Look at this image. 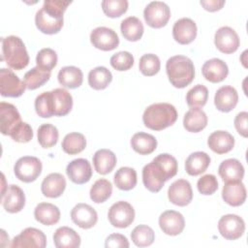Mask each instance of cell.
<instances>
[{
  "label": "cell",
  "mask_w": 248,
  "mask_h": 248,
  "mask_svg": "<svg viewBox=\"0 0 248 248\" xmlns=\"http://www.w3.org/2000/svg\"><path fill=\"white\" fill-rule=\"evenodd\" d=\"M247 192L241 181L226 182L222 190V198L231 206H239L244 203Z\"/></svg>",
  "instance_id": "7402d4cb"
},
{
  "label": "cell",
  "mask_w": 248,
  "mask_h": 248,
  "mask_svg": "<svg viewBox=\"0 0 248 248\" xmlns=\"http://www.w3.org/2000/svg\"><path fill=\"white\" fill-rule=\"evenodd\" d=\"M93 165L98 173L108 174L116 165V156L109 149H99L93 155Z\"/></svg>",
  "instance_id": "1f68e13d"
},
{
  "label": "cell",
  "mask_w": 248,
  "mask_h": 248,
  "mask_svg": "<svg viewBox=\"0 0 248 248\" xmlns=\"http://www.w3.org/2000/svg\"><path fill=\"white\" fill-rule=\"evenodd\" d=\"M176 159L168 153L159 154L142 169V182L147 190L158 193L165 182L177 173Z\"/></svg>",
  "instance_id": "6da1fadb"
},
{
  "label": "cell",
  "mask_w": 248,
  "mask_h": 248,
  "mask_svg": "<svg viewBox=\"0 0 248 248\" xmlns=\"http://www.w3.org/2000/svg\"><path fill=\"white\" fill-rule=\"evenodd\" d=\"M66 173L72 182L80 185L90 180L92 176V168L88 160L78 158L68 164Z\"/></svg>",
  "instance_id": "e0dca14e"
},
{
  "label": "cell",
  "mask_w": 248,
  "mask_h": 248,
  "mask_svg": "<svg viewBox=\"0 0 248 248\" xmlns=\"http://www.w3.org/2000/svg\"><path fill=\"white\" fill-rule=\"evenodd\" d=\"M38 141L44 148H50L57 143L59 133L57 128L49 123L42 124L37 131Z\"/></svg>",
  "instance_id": "ab89813d"
},
{
  "label": "cell",
  "mask_w": 248,
  "mask_h": 248,
  "mask_svg": "<svg viewBox=\"0 0 248 248\" xmlns=\"http://www.w3.org/2000/svg\"><path fill=\"white\" fill-rule=\"evenodd\" d=\"M202 73L206 80L217 83L223 81L228 77L229 68L223 60L219 58H212L203 63Z\"/></svg>",
  "instance_id": "44dd1931"
},
{
  "label": "cell",
  "mask_w": 248,
  "mask_h": 248,
  "mask_svg": "<svg viewBox=\"0 0 248 248\" xmlns=\"http://www.w3.org/2000/svg\"><path fill=\"white\" fill-rule=\"evenodd\" d=\"M198 190L202 195H212L218 189V181L215 175L205 174L197 182Z\"/></svg>",
  "instance_id": "681fc988"
},
{
  "label": "cell",
  "mask_w": 248,
  "mask_h": 248,
  "mask_svg": "<svg viewBox=\"0 0 248 248\" xmlns=\"http://www.w3.org/2000/svg\"><path fill=\"white\" fill-rule=\"evenodd\" d=\"M218 173L225 182L241 181L244 176V168L237 159L231 158L220 164Z\"/></svg>",
  "instance_id": "4316f807"
},
{
  "label": "cell",
  "mask_w": 248,
  "mask_h": 248,
  "mask_svg": "<svg viewBox=\"0 0 248 248\" xmlns=\"http://www.w3.org/2000/svg\"><path fill=\"white\" fill-rule=\"evenodd\" d=\"M72 221L81 229H90L98 221L96 210L87 203H78L71 211Z\"/></svg>",
  "instance_id": "ac0fdd59"
},
{
  "label": "cell",
  "mask_w": 248,
  "mask_h": 248,
  "mask_svg": "<svg viewBox=\"0 0 248 248\" xmlns=\"http://www.w3.org/2000/svg\"><path fill=\"white\" fill-rule=\"evenodd\" d=\"M110 65L117 71H127L134 65V56L129 51H119L110 57Z\"/></svg>",
  "instance_id": "c3c4849f"
},
{
  "label": "cell",
  "mask_w": 248,
  "mask_h": 248,
  "mask_svg": "<svg viewBox=\"0 0 248 248\" xmlns=\"http://www.w3.org/2000/svg\"><path fill=\"white\" fill-rule=\"evenodd\" d=\"M208 99V90L202 84H197L186 95V102L190 108H202Z\"/></svg>",
  "instance_id": "7bdbcfd3"
},
{
  "label": "cell",
  "mask_w": 248,
  "mask_h": 248,
  "mask_svg": "<svg viewBox=\"0 0 248 248\" xmlns=\"http://www.w3.org/2000/svg\"><path fill=\"white\" fill-rule=\"evenodd\" d=\"M71 3V1L46 0L35 16V23L39 31L47 35L58 33L63 26L64 12Z\"/></svg>",
  "instance_id": "7a4b0ae2"
},
{
  "label": "cell",
  "mask_w": 248,
  "mask_h": 248,
  "mask_svg": "<svg viewBox=\"0 0 248 248\" xmlns=\"http://www.w3.org/2000/svg\"><path fill=\"white\" fill-rule=\"evenodd\" d=\"M61 146L65 153L75 155L84 150L86 146V140L85 137L80 133H69L64 137Z\"/></svg>",
  "instance_id": "74e56055"
},
{
  "label": "cell",
  "mask_w": 248,
  "mask_h": 248,
  "mask_svg": "<svg viewBox=\"0 0 248 248\" xmlns=\"http://www.w3.org/2000/svg\"><path fill=\"white\" fill-rule=\"evenodd\" d=\"M90 42L96 48L109 51L118 46L119 38L113 29L100 26L92 30L90 34Z\"/></svg>",
  "instance_id": "7c38bea8"
},
{
  "label": "cell",
  "mask_w": 248,
  "mask_h": 248,
  "mask_svg": "<svg viewBox=\"0 0 248 248\" xmlns=\"http://www.w3.org/2000/svg\"><path fill=\"white\" fill-rule=\"evenodd\" d=\"M112 185L106 178H100L95 181L90 189V199L96 203L105 202L111 196Z\"/></svg>",
  "instance_id": "60d3db41"
},
{
  "label": "cell",
  "mask_w": 248,
  "mask_h": 248,
  "mask_svg": "<svg viewBox=\"0 0 248 248\" xmlns=\"http://www.w3.org/2000/svg\"><path fill=\"white\" fill-rule=\"evenodd\" d=\"M247 118H248L247 111L239 112L234 118V127H235L236 131L238 132V134L244 138H247V136H248Z\"/></svg>",
  "instance_id": "f5cc1de1"
},
{
  "label": "cell",
  "mask_w": 248,
  "mask_h": 248,
  "mask_svg": "<svg viewBox=\"0 0 248 248\" xmlns=\"http://www.w3.org/2000/svg\"><path fill=\"white\" fill-rule=\"evenodd\" d=\"M24 81L9 69L0 70V93L3 97L16 98L21 96L25 91Z\"/></svg>",
  "instance_id": "9c48e42d"
},
{
  "label": "cell",
  "mask_w": 248,
  "mask_h": 248,
  "mask_svg": "<svg viewBox=\"0 0 248 248\" xmlns=\"http://www.w3.org/2000/svg\"><path fill=\"white\" fill-rule=\"evenodd\" d=\"M109 223L116 228L124 229L129 227L135 219L134 207L127 202L119 201L113 203L108 212Z\"/></svg>",
  "instance_id": "ba28073f"
},
{
  "label": "cell",
  "mask_w": 248,
  "mask_h": 248,
  "mask_svg": "<svg viewBox=\"0 0 248 248\" xmlns=\"http://www.w3.org/2000/svg\"><path fill=\"white\" fill-rule=\"evenodd\" d=\"M210 164V157L207 153L197 151L191 153L185 162V170L189 175L196 176L206 170Z\"/></svg>",
  "instance_id": "4dcf8cb0"
},
{
  "label": "cell",
  "mask_w": 248,
  "mask_h": 248,
  "mask_svg": "<svg viewBox=\"0 0 248 248\" xmlns=\"http://www.w3.org/2000/svg\"><path fill=\"white\" fill-rule=\"evenodd\" d=\"M105 246L107 248H128L129 241L126 236L120 233H112L109 234L105 242Z\"/></svg>",
  "instance_id": "816d5d0a"
},
{
  "label": "cell",
  "mask_w": 248,
  "mask_h": 248,
  "mask_svg": "<svg viewBox=\"0 0 248 248\" xmlns=\"http://www.w3.org/2000/svg\"><path fill=\"white\" fill-rule=\"evenodd\" d=\"M21 122L20 114L14 105L0 103V129L3 135L11 136Z\"/></svg>",
  "instance_id": "4fadbf2b"
},
{
  "label": "cell",
  "mask_w": 248,
  "mask_h": 248,
  "mask_svg": "<svg viewBox=\"0 0 248 248\" xmlns=\"http://www.w3.org/2000/svg\"><path fill=\"white\" fill-rule=\"evenodd\" d=\"M101 5L107 16L119 17L126 13L129 3L127 0H104Z\"/></svg>",
  "instance_id": "bcb514c9"
},
{
  "label": "cell",
  "mask_w": 248,
  "mask_h": 248,
  "mask_svg": "<svg viewBox=\"0 0 248 248\" xmlns=\"http://www.w3.org/2000/svg\"><path fill=\"white\" fill-rule=\"evenodd\" d=\"M53 243L56 248H78L80 245V236L69 227H60L53 234Z\"/></svg>",
  "instance_id": "83f0119b"
},
{
  "label": "cell",
  "mask_w": 248,
  "mask_h": 248,
  "mask_svg": "<svg viewBox=\"0 0 248 248\" xmlns=\"http://www.w3.org/2000/svg\"><path fill=\"white\" fill-rule=\"evenodd\" d=\"M238 102V94L234 87L224 85L220 87L214 96V104L218 110L229 112L232 110Z\"/></svg>",
  "instance_id": "603a6c76"
},
{
  "label": "cell",
  "mask_w": 248,
  "mask_h": 248,
  "mask_svg": "<svg viewBox=\"0 0 248 248\" xmlns=\"http://www.w3.org/2000/svg\"><path fill=\"white\" fill-rule=\"evenodd\" d=\"M10 137L16 142H28L33 139V130L28 123L21 122Z\"/></svg>",
  "instance_id": "f907efd6"
},
{
  "label": "cell",
  "mask_w": 248,
  "mask_h": 248,
  "mask_svg": "<svg viewBox=\"0 0 248 248\" xmlns=\"http://www.w3.org/2000/svg\"><path fill=\"white\" fill-rule=\"evenodd\" d=\"M143 17L150 27L162 28L170 17V10L165 2L152 1L144 8Z\"/></svg>",
  "instance_id": "52a82bcc"
},
{
  "label": "cell",
  "mask_w": 248,
  "mask_h": 248,
  "mask_svg": "<svg viewBox=\"0 0 248 248\" xmlns=\"http://www.w3.org/2000/svg\"><path fill=\"white\" fill-rule=\"evenodd\" d=\"M50 78V72L45 71L40 67L36 66L25 73L23 81L27 89L35 90L43 86Z\"/></svg>",
  "instance_id": "f35d334b"
},
{
  "label": "cell",
  "mask_w": 248,
  "mask_h": 248,
  "mask_svg": "<svg viewBox=\"0 0 248 248\" xmlns=\"http://www.w3.org/2000/svg\"><path fill=\"white\" fill-rule=\"evenodd\" d=\"M42 168V163L37 157L23 156L16 162L14 172L20 181L30 183L40 176Z\"/></svg>",
  "instance_id": "8992f818"
},
{
  "label": "cell",
  "mask_w": 248,
  "mask_h": 248,
  "mask_svg": "<svg viewBox=\"0 0 248 248\" xmlns=\"http://www.w3.org/2000/svg\"><path fill=\"white\" fill-rule=\"evenodd\" d=\"M201 5L208 12H216L223 8L225 5L224 0H202Z\"/></svg>",
  "instance_id": "db71d44e"
},
{
  "label": "cell",
  "mask_w": 248,
  "mask_h": 248,
  "mask_svg": "<svg viewBox=\"0 0 248 248\" xmlns=\"http://www.w3.org/2000/svg\"><path fill=\"white\" fill-rule=\"evenodd\" d=\"M173 39L180 45H188L197 37V25L189 17H182L175 21L172 27Z\"/></svg>",
  "instance_id": "ffe728a7"
},
{
  "label": "cell",
  "mask_w": 248,
  "mask_h": 248,
  "mask_svg": "<svg viewBox=\"0 0 248 248\" xmlns=\"http://www.w3.org/2000/svg\"><path fill=\"white\" fill-rule=\"evenodd\" d=\"M207 125V116L200 108H191L184 115L183 126L191 133H199Z\"/></svg>",
  "instance_id": "f546056e"
},
{
  "label": "cell",
  "mask_w": 248,
  "mask_h": 248,
  "mask_svg": "<svg viewBox=\"0 0 248 248\" xmlns=\"http://www.w3.org/2000/svg\"><path fill=\"white\" fill-rule=\"evenodd\" d=\"M46 246V234L36 228H26L12 240L11 247H28V248H45Z\"/></svg>",
  "instance_id": "8fae6325"
},
{
  "label": "cell",
  "mask_w": 248,
  "mask_h": 248,
  "mask_svg": "<svg viewBox=\"0 0 248 248\" xmlns=\"http://www.w3.org/2000/svg\"><path fill=\"white\" fill-rule=\"evenodd\" d=\"M214 44L223 53H232L237 50L240 41L237 33L229 26L220 27L214 35Z\"/></svg>",
  "instance_id": "5bb4252c"
},
{
  "label": "cell",
  "mask_w": 248,
  "mask_h": 248,
  "mask_svg": "<svg viewBox=\"0 0 248 248\" xmlns=\"http://www.w3.org/2000/svg\"><path fill=\"white\" fill-rule=\"evenodd\" d=\"M159 226L166 234L177 235L184 230L185 220L180 212L175 210H167L160 215Z\"/></svg>",
  "instance_id": "d6986e66"
},
{
  "label": "cell",
  "mask_w": 248,
  "mask_h": 248,
  "mask_svg": "<svg viewBox=\"0 0 248 248\" xmlns=\"http://www.w3.org/2000/svg\"><path fill=\"white\" fill-rule=\"evenodd\" d=\"M57 59L58 58H57L56 52L49 47H46V48H42L37 53L36 63H37V66L40 67L41 69L47 72H51V70L57 64Z\"/></svg>",
  "instance_id": "7dc6e473"
},
{
  "label": "cell",
  "mask_w": 248,
  "mask_h": 248,
  "mask_svg": "<svg viewBox=\"0 0 248 248\" xmlns=\"http://www.w3.org/2000/svg\"><path fill=\"white\" fill-rule=\"evenodd\" d=\"M131 146L137 153L140 155H148L156 149L157 140L150 134L139 132L132 137Z\"/></svg>",
  "instance_id": "836d02e7"
},
{
  "label": "cell",
  "mask_w": 248,
  "mask_h": 248,
  "mask_svg": "<svg viewBox=\"0 0 248 248\" xmlns=\"http://www.w3.org/2000/svg\"><path fill=\"white\" fill-rule=\"evenodd\" d=\"M1 202L4 209L9 213H17L25 205V195L17 185L7 186L6 191L1 195Z\"/></svg>",
  "instance_id": "2e32d148"
},
{
  "label": "cell",
  "mask_w": 248,
  "mask_h": 248,
  "mask_svg": "<svg viewBox=\"0 0 248 248\" xmlns=\"http://www.w3.org/2000/svg\"><path fill=\"white\" fill-rule=\"evenodd\" d=\"M176 119V108L169 103L152 104L145 108L142 114L145 127L154 131H161L173 125Z\"/></svg>",
  "instance_id": "3957f363"
},
{
  "label": "cell",
  "mask_w": 248,
  "mask_h": 248,
  "mask_svg": "<svg viewBox=\"0 0 248 248\" xmlns=\"http://www.w3.org/2000/svg\"><path fill=\"white\" fill-rule=\"evenodd\" d=\"M166 71L170 82L176 88L189 85L195 77V67L192 60L184 55H175L168 59Z\"/></svg>",
  "instance_id": "277c9868"
},
{
  "label": "cell",
  "mask_w": 248,
  "mask_h": 248,
  "mask_svg": "<svg viewBox=\"0 0 248 248\" xmlns=\"http://www.w3.org/2000/svg\"><path fill=\"white\" fill-rule=\"evenodd\" d=\"M57 78L59 83L62 86L75 89L81 85L83 80V74L78 67L66 66L59 70Z\"/></svg>",
  "instance_id": "d6a6232c"
},
{
  "label": "cell",
  "mask_w": 248,
  "mask_h": 248,
  "mask_svg": "<svg viewBox=\"0 0 248 248\" xmlns=\"http://www.w3.org/2000/svg\"><path fill=\"white\" fill-rule=\"evenodd\" d=\"M161 68V62L157 55L153 53L143 54L140 58L139 69L143 76L152 77L156 75Z\"/></svg>",
  "instance_id": "ee69618b"
},
{
  "label": "cell",
  "mask_w": 248,
  "mask_h": 248,
  "mask_svg": "<svg viewBox=\"0 0 248 248\" xmlns=\"http://www.w3.org/2000/svg\"><path fill=\"white\" fill-rule=\"evenodd\" d=\"M35 219L46 226H52L60 219L59 208L49 202H41L34 209Z\"/></svg>",
  "instance_id": "f1b7e54d"
},
{
  "label": "cell",
  "mask_w": 248,
  "mask_h": 248,
  "mask_svg": "<svg viewBox=\"0 0 248 248\" xmlns=\"http://www.w3.org/2000/svg\"><path fill=\"white\" fill-rule=\"evenodd\" d=\"M218 230L221 235L228 240H235L245 232L244 220L235 214H227L220 218Z\"/></svg>",
  "instance_id": "30bf717a"
},
{
  "label": "cell",
  "mask_w": 248,
  "mask_h": 248,
  "mask_svg": "<svg viewBox=\"0 0 248 248\" xmlns=\"http://www.w3.org/2000/svg\"><path fill=\"white\" fill-rule=\"evenodd\" d=\"M35 110L37 114L43 118H49L53 116L50 91L43 92L37 96L35 99Z\"/></svg>",
  "instance_id": "f6af8a7d"
},
{
  "label": "cell",
  "mask_w": 248,
  "mask_h": 248,
  "mask_svg": "<svg viewBox=\"0 0 248 248\" xmlns=\"http://www.w3.org/2000/svg\"><path fill=\"white\" fill-rule=\"evenodd\" d=\"M66 188V179L65 177L58 172H52L46 175L42 184L41 191L43 195L46 198H58L60 197Z\"/></svg>",
  "instance_id": "cb8c5ba5"
},
{
  "label": "cell",
  "mask_w": 248,
  "mask_h": 248,
  "mask_svg": "<svg viewBox=\"0 0 248 248\" xmlns=\"http://www.w3.org/2000/svg\"><path fill=\"white\" fill-rule=\"evenodd\" d=\"M2 60L15 70H22L29 64V55L22 40L17 36L2 38Z\"/></svg>",
  "instance_id": "5b68a950"
},
{
  "label": "cell",
  "mask_w": 248,
  "mask_h": 248,
  "mask_svg": "<svg viewBox=\"0 0 248 248\" xmlns=\"http://www.w3.org/2000/svg\"><path fill=\"white\" fill-rule=\"evenodd\" d=\"M120 30L126 40L130 42H137L142 37L144 28L143 24L138 17L128 16L122 20Z\"/></svg>",
  "instance_id": "e575fe53"
},
{
  "label": "cell",
  "mask_w": 248,
  "mask_h": 248,
  "mask_svg": "<svg viewBox=\"0 0 248 248\" xmlns=\"http://www.w3.org/2000/svg\"><path fill=\"white\" fill-rule=\"evenodd\" d=\"M113 180L118 189L129 191L137 185V172L133 168L122 167L116 170Z\"/></svg>",
  "instance_id": "8d00e7d4"
},
{
  "label": "cell",
  "mask_w": 248,
  "mask_h": 248,
  "mask_svg": "<svg viewBox=\"0 0 248 248\" xmlns=\"http://www.w3.org/2000/svg\"><path fill=\"white\" fill-rule=\"evenodd\" d=\"M51 92L53 115L65 116L73 108V97L65 88H55Z\"/></svg>",
  "instance_id": "484cf974"
},
{
  "label": "cell",
  "mask_w": 248,
  "mask_h": 248,
  "mask_svg": "<svg viewBox=\"0 0 248 248\" xmlns=\"http://www.w3.org/2000/svg\"><path fill=\"white\" fill-rule=\"evenodd\" d=\"M112 80L110 71L103 66L92 69L88 74V83L95 90H103L108 86Z\"/></svg>",
  "instance_id": "d590c367"
},
{
  "label": "cell",
  "mask_w": 248,
  "mask_h": 248,
  "mask_svg": "<svg viewBox=\"0 0 248 248\" xmlns=\"http://www.w3.org/2000/svg\"><path fill=\"white\" fill-rule=\"evenodd\" d=\"M207 144L213 152L225 154L233 148L234 138L227 131H215L208 137Z\"/></svg>",
  "instance_id": "d4e9b609"
},
{
  "label": "cell",
  "mask_w": 248,
  "mask_h": 248,
  "mask_svg": "<svg viewBox=\"0 0 248 248\" xmlns=\"http://www.w3.org/2000/svg\"><path fill=\"white\" fill-rule=\"evenodd\" d=\"M131 238L138 247H146L154 242L155 233L149 226L139 225L132 231Z\"/></svg>",
  "instance_id": "b9f144b4"
},
{
  "label": "cell",
  "mask_w": 248,
  "mask_h": 248,
  "mask_svg": "<svg viewBox=\"0 0 248 248\" xmlns=\"http://www.w3.org/2000/svg\"><path fill=\"white\" fill-rule=\"evenodd\" d=\"M170 202L178 206H186L192 202L193 191L188 180L178 179L172 182L168 190Z\"/></svg>",
  "instance_id": "9a60e30c"
}]
</instances>
